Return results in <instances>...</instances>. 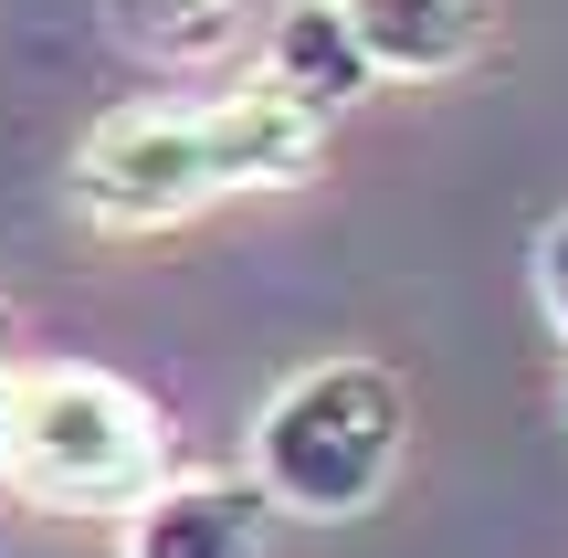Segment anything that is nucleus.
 Returning a JSON list of instances; mask_svg holds the SVG:
<instances>
[{
  "label": "nucleus",
  "mask_w": 568,
  "mask_h": 558,
  "mask_svg": "<svg viewBox=\"0 0 568 558\" xmlns=\"http://www.w3.org/2000/svg\"><path fill=\"white\" fill-rule=\"evenodd\" d=\"M379 84H443L485 53V0H337Z\"/></svg>",
  "instance_id": "nucleus-5"
},
{
  "label": "nucleus",
  "mask_w": 568,
  "mask_h": 558,
  "mask_svg": "<svg viewBox=\"0 0 568 558\" xmlns=\"http://www.w3.org/2000/svg\"><path fill=\"white\" fill-rule=\"evenodd\" d=\"M410 443V390L379 358H316L253 412V485L274 517L305 527H347L389 496Z\"/></svg>",
  "instance_id": "nucleus-2"
},
{
  "label": "nucleus",
  "mask_w": 568,
  "mask_h": 558,
  "mask_svg": "<svg viewBox=\"0 0 568 558\" xmlns=\"http://www.w3.org/2000/svg\"><path fill=\"white\" fill-rule=\"evenodd\" d=\"M0 369H21V316H11V295H0Z\"/></svg>",
  "instance_id": "nucleus-10"
},
{
  "label": "nucleus",
  "mask_w": 568,
  "mask_h": 558,
  "mask_svg": "<svg viewBox=\"0 0 568 558\" xmlns=\"http://www.w3.org/2000/svg\"><path fill=\"white\" fill-rule=\"evenodd\" d=\"M316 159H326V116L243 74L222 95H159L95 116L63 169V201L105 243H148V232H180L222 201H253V190H305Z\"/></svg>",
  "instance_id": "nucleus-1"
},
{
  "label": "nucleus",
  "mask_w": 568,
  "mask_h": 558,
  "mask_svg": "<svg viewBox=\"0 0 568 558\" xmlns=\"http://www.w3.org/2000/svg\"><path fill=\"white\" fill-rule=\"evenodd\" d=\"M169 475V422L148 390L84 358H21L11 379V485L53 517H126Z\"/></svg>",
  "instance_id": "nucleus-3"
},
{
  "label": "nucleus",
  "mask_w": 568,
  "mask_h": 558,
  "mask_svg": "<svg viewBox=\"0 0 568 558\" xmlns=\"http://www.w3.org/2000/svg\"><path fill=\"white\" fill-rule=\"evenodd\" d=\"M253 74H264L274 95H295L305 116H326V126H337L358 95H379V74H368L358 32L337 21V0H284V11L264 21V63H253Z\"/></svg>",
  "instance_id": "nucleus-6"
},
{
  "label": "nucleus",
  "mask_w": 568,
  "mask_h": 558,
  "mask_svg": "<svg viewBox=\"0 0 568 558\" xmlns=\"http://www.w3.org/2000/svg\"><path fill=\"white\" fill-rule=\"evenodd\" d=\"M105 32L138 63H211L243 32V0H105Z\"/></svg>",
  "instance_id": "nucleus-7"
},
{
  "label": "nucleus",
  "mask_w": 568,
  "mask_h": 558,
  "mask_svg": "<svg viewBox=\"0 0 568 558\" xmlns=\"http://www.w3.org/2000/svg\"><path fill=\"white\" fill-rule=\"evenodd\" d=\"M274 506L253 475H159L116 517V558H264Z\"/></svg>",
  "instance_id": "nucleus-4"
},
{
  "label": "nucleus",
  "mask_w": 568,
  "mask_h": 558,
  "mask_svg": "<svg viewBox=\"0 0 568 558\" xmlns=\"http://www.w3.org/2000/svg\"><path fill=\"white\" fill-rule=\"evenodd\" d=\"M537 306H548V327L568 337V211L537 232Z\"/></svg>",
  "instance_id": "nucleus-8"
},
{
  "label": "nucleus",
  "mask_w": 568,
  "mask_h": 558,
  "mask_svg": "<svg viewBox=\"0 0 568 558\" xmlns=\"http://www.w3.org/2000/svg\"><path fill=\"white\" fill-rule=\"evenodd\" d=\"M11 379L21 369H0V485H11Z\"/></svg>",
  "instance_id": "nucleus-9"
}]
</instances>
